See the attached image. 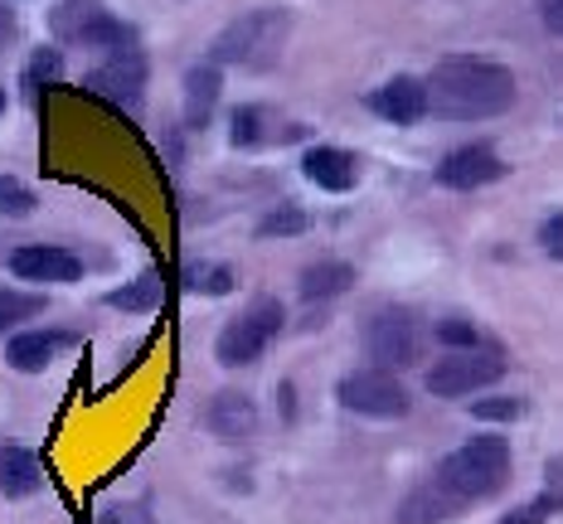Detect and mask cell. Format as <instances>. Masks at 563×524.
<instances>
[{
	"label": "cell",
	"mask_w": 563,
	"mask_h": 524,
	"mask_svg": "<svg viewBox=\"0 0 563 524\" xmlns=\"http://www.w3.org/2000/svg\"><path fill=\"white\" fill-rule=\"evenodd\" d=\"M539 248L549 253V258L563 263V214H549L544 228H539Z\"/></svg>",
	"instance_id": "obj_30"
},
{
	"label": "cell",
	"mask_w": 563,
	"mask_h": 524,
	"mask_svg": "<svg viewBox=\"0 0 563 524\" xmlns=\"http://www.w3.org/2000/svg\"><path fill=\"white\" fill-rule=\"evenodd\" d=\"M98 524H122V520H117V510H108V515H102Z\"/></svg>",
	"instance_id": "obj_34"
},
{
	"label": "cell",
	"mask_w": 563,
	"mask_h": 524,
	"mask_svg": "<svg viewBox=\"0 0 563 524\" xmlns=\"http://www.w3.org/2000/svg\"><path fill=\"white\" fill-rule=\"evenodd\" d=\"M0 112H5V88H0Z\"/></svg>",
	"instance_id": "obj_36"
},
{
	"label": "cell",
	"mask_w": 563,
	"mask_h": 524,
	"mask_svg": "<svg viewBox=\"0 0 563 524\" xmlns=\"http://www.w3.org/2000/svg\"><path fill=\"white\" fill-rule=\"evenodd\" d=\"M282 417H287V423H291V417H297V403H291V393H297V389H291V383H282Z\"/></svg>",
	"instance_id": "obj_33"
},
{
	"label": "cell",
	"mask_w": 563,
	"mask_h": 524,
	"mask_svg": "<svg viewBox=\"0 0 563 524\" xmlns=\"http://www.w3.org/2000/svg\"><path fill=\"white\" fill-rule=\"evenodd\" d=\"M74 345V331H40V325H25L5 341V365L15 375H44L54 365L58 349Z\"/></svg>",
	"instance_id": "obj_12"
},
{
	"label": "cell",
	"mask_w": 563,
	"mask_h": 524,
	"mask_svg": "<svg viewBox=\"0 0 563 524\" xmlns=\"http://www.w3.org/2000/svg\"><path fill=\"white\" fill-rule=\"evenodd\" d=\"M5 263L20 282H34V287L84 282V258L68 248H54V243H25V248H15Z\"/></svg>",
	"instance_id": "obj_10"
},
{
	"label": "cell",
	"mask_w": 563,
	"mask_h": 524,
	"mask_svg": "<svg viewBox=\"0 0 563 524\" xmlns=\"http://www.w3.org/2000/svg\"><path fill=\"white\" fill-rule=\"evenodd\" d=\"M335 399H340V408H350V413H360V417H374V423L408 417V408H413L408 383L398 379L394 369H379V365H365V369H355V375H345L335 383Z\"/></svg>",
	"instance_id": "obj_6"
},
{
	"label": "cell",
	"mask_w": 563,
	"mask_h": 524,
	"mask_svg": "<svg viewBox=\"0 0 563 524\" xmlns=\"http://www.w3.org/2000/svg\"><path fill=\"white\" fill-rule=\"evenodd\" d=\"M49 297L44 291H15V287H0V335H15L25 331L34 316H44Z\"/></svg>",
	"instance_id": "obj_20"
},
{
	"label": "cell",
	"mask_w": 563,
	"mask_h": 524,
	"mask_svg": "<svg viewBox=\"0 0 563 524\" xmlns=\"http://www.w3.org/2000/svg\"><path fill=\"white\" fill-rule=\"evenodd\" d=\"M136 524H161V520H156V515H141V520H136Z\"/></svg>",
	"instance_id": "obj_35"
},
{
	"label": "cell",
	"mask_w": 563,
	"mask_h": 524,
	"mask_svg": "<svg viewBox=\"0 0 563 524\" xmlns=\"http://www.w3.org/2000/svg\"><path fill=\"white\" fill-rule=\"evenodd\" d=\"M263 136H267V112L263 108H253V102H243V108H233L229 112V142L233 146H263Z\"/></svg>",
	"instance_id": "obj_24"
},
{
	"label": "cell",
	"mask_w": 563,
	"mask_h": 524,
	"mask_svg": "<svg viewBox=\"0 0 563 524\" xmlns=\"http://www.w3.org/2000/svg\"><path fill=\"white\" fill-rule=\"evenodd\" d=\"M539 20L549 25V34L563 40V0H539Z\"/></svg>",
	"instance_id": "obj_31"
},
{
	"label": "cell",
	"mask_w": 563,
	"mask_h": 524,
	"mask_svg": "<svg viewBox=\"0 0 563 524\" xmlns=\"http://www.w3.org/2000/svg\"><path fill=\"white\" fill-rule=\"evenodd\" d=\"M205 427L219 442H249L257 433V403L249 399V393H239V389L214 393L209 408H205Z\"/></svg>",
	"instance_id": "obj_14"
},
{
	"label": "cell",
	"mask_w": 563,
	"mask_h": 524,
	"mask_svg": "<svg viewBox=\"0 0 563 524\" xmlns=\"http://www.w3.org/2000/svg\"><path fill=\"white\" fill-rule=\"evenodd\" d=\"M422 88H428V112L442 122H490L515 108V74L496 58H442L422 78Z\"/></svg>",
	"instance_id": "obj_1"
},
{
	"label": "cell",
	"mask_w": 563,
	"mask_h": 524,
	"mask_svg": "<svg viewBox=\"0 0 563 524\" xmlns=\"http://www.w3.org/2000/svg\"><path fill=\"white\" fill-rule=\"evenodd\" d=\"M34 190H25L20 180H10V175H0V214L5 219H20V214H34Z\"/></svg>",
	"instance_id": "obj_29"
},
{
	"label": "cell",
	"mask_w": 563,
	"mask_h": 524,
	"mask_svg": "<svg viewBox=\"0 0 563 524\" xmlns=\"http://www.w3.org/2000/svg\"><path fill=\"white\" fill-rule=\"evenodd\" d=\"M146 54L136 49H117L108 54V64H98L92 74L84 78V88L92 92V98H102V102H112V108H136L141 102V92H146Z\"/></svg>",
	"instance_id": "obj_9"
},
{
	"label": "cell",
	"mask_w": 563,
	"mask_h": 524,
	"mask_svg": "<svg viewBox=\"0 0 563 524\" xmlns=\"http://www.w3.org/2000/svg\"><path fill=\"white\" fill-rule=\"evenodd\" d=\"M49 30L58 40L78 44V49H132V30L122 20H112L98 0H64L49 15Z\"/></svg>",
	"instance_id": "obj_8"
},
{
	"label": "cell",
	"mask_w": 563,
	"mask_h": 524,
	"mask_svg": "<svg viewBox=\"0 0 563 524\" xmlns=\"http://www.w3.org/2000/svg\"><path fill=\"white\" fill-rule=\"evenodd\" d=\"M369 112H379L384 122H394V126H413L418 116L428 112V88H422V78L398 74L379 92H369Z\"/></svg>",
	"instance_id": "obj_15"
},
{
	"label": "cell",
	"mask_w": 563,
	"mask_h": 524,
	"mask_svg": "<svg viewBox=\"0 0 563 524\" xmlns=\"http://www.w3.org/2000/svg\"><path fill=\"white\" fill-rule=\"evenodd\" d=\"M282 325H287V306H282L277 297H253L249 306L233 316L224 331H219L214 341V359L224 369H243L253 365V359H263L273 341L282 335Z\"/></svg>",
	"instance_id": "obj_4"
},
{
	"label": "cell",
	"mask_w": 563,
	"mask_h": 524,
	"mask_svg": "<svg viewBox=\"0 0 563 524\" xmlns=\"http://www.w3.org/2000/svg\"><path fill=\"white\" fill-rule=\"evenodd\" d=\"M530 413V403L520 393H496V399H472V417L476 423H490V427H506V423H520Z\"/></svg>",
	"instance_id": "obj_23"
},
{
	"label": "cell",
	"mask_w": 563,
	"mask_h": 524,
	"mask_svg": "<svg viewBox=\"0 0 563 524\" xmlns=\"http://www.w3.org/2000/svg\"><path fill=\"white\" fill-rule=\"evenodd\" d=\"M185 287L199 297H229L233 287V267L229 263H185Z\"/></svg>",
	"instance_id": "obj_22"
},
{
	"label": "cell",
	"mask_w": 563,
	"mask_h": 524,
	"mask_svg": "<svg viewBox=\"0 0 563 524\" xmlns=\"http://www.w3.org/2000/svg\"><path fill=\"white\" fill-rule=\"evenodd\" d=\"M510 471H515V457H510L506 437H466L462 447H452L438 461L432 481L442 491H452L462 505H481V500H490L496 491H506Z\"/></svg>",
	"instance_id": "obj_2"
},
{
	"label": "cell",
	"mask_w": 563,
	"mask_h": 524,
	"mask_svg": "<svg viewBox=\"0 0 563 524\" xmlns=\"http://www.w3.org/2000/svg\"><path fill=\"white\" fill-rule=\"evenodd\" d=\"M360 345H365V359H374L379 369H413L418 365V345L422 331L413 321V311L404 306H379L369 311L365 325H360Z\"/></svg>",
	"instance_id": "obj_7"
},
{
	"label": "cell",
	"mask_w": 563,
	"mask_h": 524,
	"mask_svg": "<svg viewBox=\"0 0 563 524\" xmlns=\"http://www.w3.org/2000/svg\"><path fill=\"white\" fill-rule=\"evenodd\" d=\"M432 335H438V341L448 345V349H476V345H481V331H476V325L466 321V316H442Z\"/></svg>",
	"instance_id": "obj_28"
},
{
	"label": "cell",
	"mask_w": 563,
	"mask_h": 524,
	"mask_svg": "<svg viewBox=\"0 0 563 524\" xmlns=\"http://www.w3.org/2000/svg\"><path fill=\"white\" fill-rule=\"evenodd\" d=\"M506 359H500V349L490 345H476V349H448L442 359H432L428 369H422V389L432 393V399H472V393H486L496 389L500 379H506Z\"/></svg>",
	"instance_id": "obj_5"
},
{
	"label": "cell",
	"mask_w": 563,
	"mask_h": 524,
	"mask_svg": "<svg viewBox=\"0 0 563 524\" xmlns=\"http://www.w3.org/2000/svg\"><path fill=\"white\" fill-rule=\"evenodd\" d=\"M44 486V461L40 451L20 447V442H10V447H0V495L5 500H30L34 491Z\"/></svg>",
	"instance_id": "obj_17"
},
{
	"label": "cell",
	"mask_w": 563,
	"mask_h": 524,
	"mask_svg": "<svg viewBox=\"0 0 563 524\" xmlns=\"http://www.w3.org/2000/svg\"><path fill=\"white\" fill-rule=\"evenodd\" d=\"M161 297H166V282H161V272H141L136 282L108 291V306L117 311H136V316H151V311L161 306Z\"/></svg>",
	"instance_id": "obj_21"
},
{
	"label": "cell",
	"mask_w": 563,
	"mask_h": 524,
	"mask_svg": "<svg viewBox=\"0 0 563 524\" xmlns=\"http://www.w3.org/2000/svg\"><path fill=\"white\" fill-rule=\"evenodd\" d=\"M10 40H15V15H10V10H0V49H5Z\"/></svg>",
	"instance_id": "obj_32"
},
{
	"label": "cell",
	"mask_w": 563,
	"mask_h": 524,
	"mask_svg": "<svg viewBox=\"0 0 563 524\" xmlns=\"http://www.w3.org/2000/svg\"><path fill=\"white\" fill-rule=\"evenodd\" d=\"M563 510V495L559 491H544V495H534V500H525V505H515L506 510L496 524H549Z\"/></svg>",
	"instance_id": "obj_25"
},
{
	"label": "cell",
	"mask_w": 563,
	"mask_h": 524,
	"mask_svg": "<svg viewBox=\"0 0 563 524\" xmlns=\"http://www.w3.org/2000/svg\"><path fill=\"white\" fill-rule=\"evenodd\" d=\"M355 287V267L350 263H335V258H325V263H311L307 272H301V301H335L340 291H350Z\"/></svg>",
	"instance_id": "obj_19"
},
{
	"label": "cell",
	"mask_w": 563,
	"mask_h": 524,
	"mask_svg": "<svg viewBox=\"0 0 563 524\" xmlns=\"http://www.w3.org/2000/svg\"><path fill=\"white\" fill-rule=\"evenodd\" d=\"M462 500H456L452 491H442L438 481H422V486H413V491L404 495V505H398V524H448V520H456L462 515Z\"/></svg>",
	"instance_id": "obj_16"
},
{
	"label": "cell",
	"mask_w": 563,
	"mask_h": 524,
	"mask_svg": "<svg viewBox=\"0 0 563 524\" xmlns=\"http://www.w3.org/2000/svg\"><path fill=\"white\" fill-rule=\"evenodd\" d=\"M307 228V214H301L297 204H282L277 214H267L263 224H257V238H291V233Z\"/></svg>",
	"instance_id": "obj_27"
},
{
	"label": "cell",
	"mask_w": 563,
	"mask_h": 524,
	"mask_svg": "<svg viewBox=\"0 0 563 524\" xmlns=\"http://www.w3.org/2000/svg\"><path fill=\"white\" fill-rule=\"evenodd\" d=\"M291 34V15L287 10H249L214 40L209 64H233V68H273L282 58V44Z\"/></svg>",
	"instance_id": "obj_3"
},
{
	"label": "cell",
	"mask_w": 563,
	"mask_h": 524,
	"mask_svg": "<svg viewBox=\"0 0 563 524\" xmlns=\"http://www.w3.org/2000/svg\"><path fill=\"white\" fill-rule=\"evenodd\" d=\"M64 74V58H58V49H34L30 64H25V98H40L44 83L49 78Z\"/></svg>",
	"instance_id": "obj_26"
},
{
	"label": "cell",
	"mask_w": 563,
	"mask_h": 524,
	"mask_svg": "<svg viewBox=\"0 0 563 524\" xmlns=\"http://www.w3.org/2000/svg\"><path fill=\"white\" fill-rule=\"evenodd\" d=\"M214 108H219V64H195L185 74V122L209 126Z\"/></svg>",
	"instance_id": "obj_18"
},
{
	"label": "cell",
	"mask_w": 563,
	"mask_h": 524,
	"mask_svg": "<svg viewBox=\"0 0 563 524\" xmlns=\"http://www.w3.org/2000/svg\"><path fill=\"white\" fill-rule=\"evenodd\" d=\"M301 175L325 194H345L360 185V156L355 150H340V146H311L301 156Z\"/></svg>",
	"instance_id": "obj_13"
},
{
	"label": "cell",
	"mask_w": 563,
	"mask_h": 524,
	"mask_svg": "<svg viewBox=\"0 0 563 524\" xmlns=\"http://www.w3.org/2000/svg\"><path fill=\"white\" fill-rule=\"evenodd\" d=\"M506 166H500V156L490 150L486 142H472V146H456L442 156L438 166V185L442 190H481V185L500 180Z\"/></svg>",
	"instance_id": "obj_11"
}]
</instances>
